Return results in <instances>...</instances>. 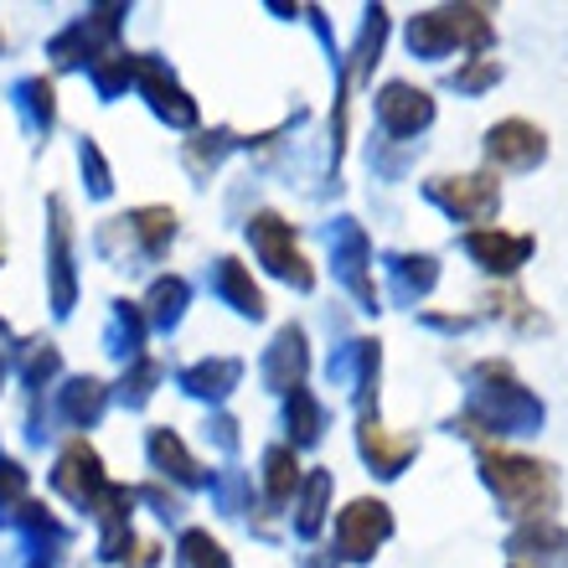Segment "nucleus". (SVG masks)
I'll return each instance as SVG.
<instances>
[{"instance_id": "obj_1", "label": "nucleus", "mask_w": 568, "mask_h": 568, "mask_svg": "<svg viewBox=\"0 0 568 568\" xmlns=\"http://www.w3.org/2000/svg\"><path fill=\"white\" fill-rule=\"evenodd\" d=\"M491 486L507 496L523 517H548V511H554V476H548V465H538V460L501 455V460H491Z\"/></svg>"}, {"instance_id": "obj_2", "label": "nucleus", "mask_w": 568, "mask_h": 568, "mask_svg": "<svg viewBox=\"0 0 568 568\" xmlns=\"http://www.w3.org/2000/svg\"><path fill=\"white\" fill-rule=\"evenodd\" d=\"M383 532H388V511L373 507V501H357V507L342 517V548L352 558H367V548H373Z\"/></svg>"}, {"instance_id": "obj_3", "label": "nucleus", "mask_w": 568, "mask_h": 568, "mask_svg": "<svg viewBox=\"0 0 568 568\" xmlns=\"http://www.w3.org/2000/svg\"><path fill=\"white\" fill-rule=\"evenodd\" d=\"M491 155H496V161L527 165V161H538V155H542V135L532 130V124L511 120V124H501V130L491 135Z\"/></svg>"}, {"instance_id": "obj_4", "label": "nucleus", "mask_w": 568, "mask_h": 568, "mask_svg": "<svg viewBox=\"0 0 568 568\" xmlns=\"http://www.w3.org/2000/svg\"><path fill=\"white\" fill-rule=\"evenodd\" d=\"M445 196H449V207L465 212V217H486L496 202V181L491 176H465L460 186H449Z\"/></svg>"}, {"instance_id": "obj_5", "label": "nucleus", "mask_w": 568, "mask_h": 568, "mask_svg": "<svg viewBox=\"0 0 568 568\" xmlns=\"http://www.w3.org/2000/svg\"><path fill=\"white\" fill-rule=\"evenodd\" d=\"M480 258H486V270H517V258L527 254V239H496V233H480L470 239Z\"/></svg>"}, {"instance_id": "obj_6", "label": "nucleus", "mask_w": 568, "mask_h": 568, "mask_svg": "<svg viewBox=\"0 0 568 568\" xmlns=\"http://www.w3.org/2000/svg\"><path fill=\"white\" fill-rule=\"evenodd\" d=\"M383 114H388L398 130L404 124H419V120H429V104H424V93H408V89H388L383 93Z\"/></svg>"}, {"instance_id": "obj_7", "label": "nucleus", "mask_w": 568, "mask_h": 568, "mask_svg": "<svg viewBox=\"0 0 568 568\" xmlns=\"http://www.w3.org/2000/svg\"><path fill=\"white\" fill-rule=\"evenodd\" d=\"M186 548H192V564L196 568H227L223 548H217L212 538H202V532H192V538H186Z\"/></svg>"}, {"instance_id": "obj_8", "label": "nucleus", "mask_w": 568, "mask_h": 568, "mask_svg": "<svg viewBox=\"0 0 568 568\" xmlns=\"http://www.w3.org/2000/svg\"><path fill=\"white\" fill-rule=\"evenodd\" d=\"M290 486H295V460H290L284 449H274V455H270V491L284 496Z\"/></svg>"}]
</instances>
